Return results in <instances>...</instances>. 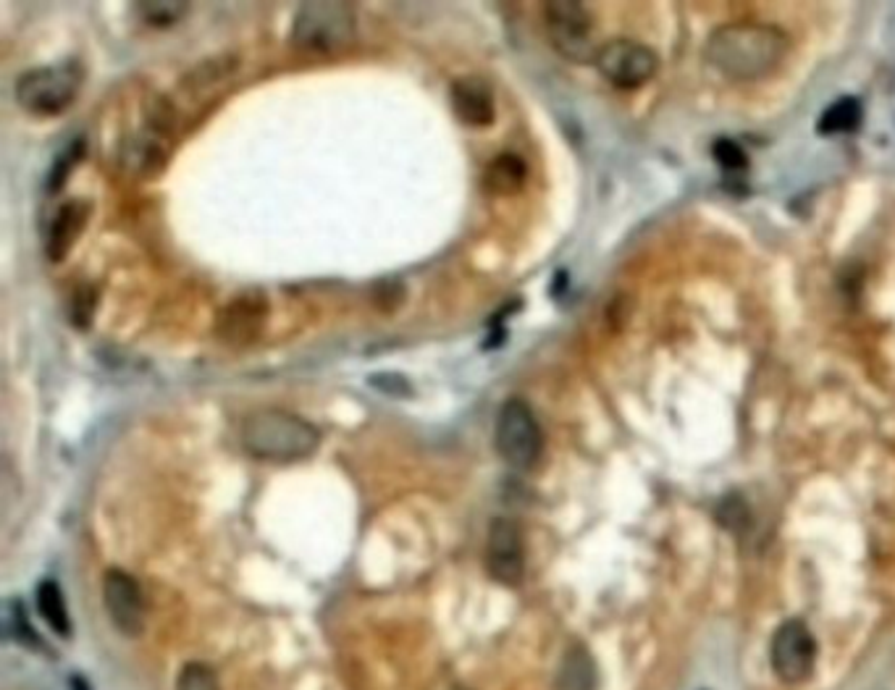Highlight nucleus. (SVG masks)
Segmentation results:
<instances>
[{
    "instance_id": "f03ea898",
    "label": "nucleus",
    "mask_w": 895,
    "mask_h": 690,
    "mask_svg": "<svg viewBox=\"0 0 895 690\" xmlns=\"http://www.w3.org/2000/svg\"><path fill=\"white\" fill-rule=\"evenodd\" d=\"M321 444V433L311 421L286 410H258L242 425V446L255 460L289 465L307 460Z\"/></svg>"
},
{
    "instance_id": "39448f33",
    "label": "nucleus",
    "mask_w": 895,
    "mask_h": 690,
    "mask_svg": "<svg viewBox=\"0 0 895 690\" xmlns=\"http://www.w3.org/2000/svg\"><path fill=\"white\" fill-rule=\"evenodd\" d=\"M494 446L499 457L515 470H531L539 462L541 450H544V433H541V425L525 400L512 396L499 407Z\"/></svg>"
},
{
    "instance_id": "b1692460",
    "label": "nucleus",
    "mask_w": 895,
    "mask_h": 690,
    "mask_svg": "<svg viewBox=\"0 0 895 690\" xmlns=\"http://www.w3.org/2000/svg\"><path fill=\"white\" fill-rule=\"evenodd\" d=\"M85 152V145L82 142H77L75 148H69L63 152L61 158H58V164L53 166V171H50V181H48V189L50 193H58V189H61L63 185H66V179H69V171H71V166L77 164L79 160V156H82Z\"/></svg>"
},
{
    "instance_id": "5701e85b",
    "label": "nucleus",
    "mask_w": 895,
    "mask_h": 690,
    "mask_svg": "<svg viewBox=\"0 0 895 690\" xmlns=\"http://www.w3.org/2000/svg\"><path fill=\"white\" fill-rule=\"evenodd\" d=\"M717 518H720V523L728 528V531L738 533L748 525V506L740 502V496H728L720 504V510H717Z\"/></svg>"
},
{
    "instance_id": "6e6552de",
    "label": "nucleus",
    "mask_w": 895,
    "mask_h": 690,
    "mask_svg": "<svg viewBox=\"0 0 895 690\" xmlns=\"http://www.w3.org/2000/svg\"><path fill=\"white\" fill-rule=\"evenodd\" d=\"M271 305L260 292H245L226 303L216 315V336L229 347H249L266 332Z\"/></svg>"
},
{
    "instance_id": "a211bd4d",
    "label": "nucleus",
    "mask_w": 895,
    "mask_h": 690,
    "mask_svg": "<svg viewBox=\"0 0 895 690\" xmlns=\"http://www.w3.org/2000/svg\"><path fill=\"white\" fill-rule=\"evenodd\" d=\"M38 609L42 614V620L48 622L50 630L56 635L69 638L71 635V620H69V609H66L63 591L58 589L56 580H42L38 585Z\"/></svg>"
},
{
    "instance_id": "393cba45",
    "label": "nucleus",
    "mask_w": 895,
    "mask_h": 690,
    "mask_svg": "<svg viewBox=\"0 0 895 690\" xmlns=\"http://www.w3.org/2000/svg\"><path fill=\"white\" fill-rule=\"evenodd\" d=\"M371 386L389 396H413V384L405 376H400V373H378V376H371Z\"/></svg>"
},
{
    "instance_id": "7ed1b4c3",
    "label": "nucleus",
    "mask_w": 895,
    "mask_h": 690,
    "mask_svg": "<svg viewBox=\"0 0 895 690\" xmlns=\"http://www.w3.org/2000/svg\"><path fill=\"white\" fill-rule=\"evenodd\" d=\"M357 34V13L350 3H303L295 24L292 42L307 53L334 56L347 50Z\"/></svg>"
},
{
    "instance_id": "f8f14e48",
    "label": "nucleus",
    "mask_w": 895,
    "mask_h": 690,
    "mask_svg": "<svg viewBox=\"0 0 895 690\" xmlns=\"http://www.w3.org/2000/svg\"><path fill=\"white\" fill-rule=\"evenodd\" d=\"M452 111L471 129H489L496 121L494 90L481 77H460L452 82Z\"/></svg>"
},
{
    "instance_id": "a878e982",
    "label": "nucleus",
    "mask_w": 895,
    "mask_h": 690,
    "mask_svg": "<svg viewBox=\"0 0 895 690\" xmlns=\"http://www.w3.org/2000/svg\"><path fill=\"white\" fill-rule=\"evenodd\" d=\"M402 297H405V286L397 284V282H386V284H381V289L376 295V307H381V310H386V313H392V310H397V307L402 305Z\"/></svg>"
},
{
    "instance_id": "2eb2a0df",
    "label": "nucleus",
    "mask_w": 895,
    "mask_h": 690,
    "mask_svg": "<svg viewBox=\"0 0 895 690\" xmlns=\"http://www.w3.org/2000/svg\"><path fill=\"white\" fill-rule=\"evenodd\" d=\"M528 181V166L525 160L515 156V152H499V156L491 160L483 171V187L489 189L491 195H518L520 189L525 187Z\"/></svg>"
},
{
    "instance_id": "4be33fe9",
    "label": "nucleus",
    "mask_w": 895,
    "mask_h": 690,
    "mask_svg": "<svg viewBox=\"0 0 895 690\" xmlns=\"http://www.w3.org/2000/svg\"><path fill=\"white\" fill-rule=\"evenodd\" d=\"M711 156H715L717 164H720L725 171H746L748 168V158L740 145L736 139H717L715 145H711Z\"/></svg>"
},
{
    "instance_id": "dca6fc26",
    "label": "nucleus",
    "mask_w": 895,
    "mask_h": 690,
    "mask_svg": "<svg viewBox=\"0 0 895 690\" xmlns=\"http://www.w3.org/2000/svg\"><path fill=\"white\" fill-rule=\"evenodd\" d=\"M557 690H597V664L583 645L576 643L564 651L557 672Z\"/></svg>"
},
{
    "instance_id": "20e7f679",
    "label": "nucleus",
    "mask_w": 895,
    "mask_h": 690,
    "mask_svg": "<svg viewBox=\"0 0 895 690\" xmlns=\"http://www.w3.org/2000/svg\"><path fill=\"white\" fill-rule=\"evenodd\" d=\"M82 79L79 63L40 66L17 79V102L32 116H58L77 100Z\"/></svg>"
},
{
    "instance_id": "bb28decb",
    "label": "nucleus",
    "mask_w": 895,
    "mask_h": 690,
    "mask_svg": "<svg viewBox=\"0 0 895 690\" xmlns=\"http://www.w3.org/2000/svg\"><path fill=\"white\" fill-rule=\"evenodd\" d=\"M71 688H75V690H90V686H87V680H82V678H71Z\"/></svg>"
},
{
    "instance_id": "f3484780",
    "label": "nucleus",
    "mask_w": 895,
    "mask_h": 690,
    "mask_svg": "<svg viewBox=\"0 0 895 690\" xmlns=\"http://www.w3.org/2000/svg\"><path fill=\"white\" fill-rule=\"evenodd\" d=\"M862 102L856 98H840L822 111L817 121L819 135H850L862 127Z\"/></svg>"
},
{
    "instance_id": "4468645a",
    "label": "nucleus",
    "mask_w": 895,
    "mask_h": 690,
    "mask_svg": "<svg viewBox=\"0 0 895 690\" xmlns=\"http://www.w3.org/2000/svg\"><path fill=\"white\" fill-rule=\"evenodd\" d=\"M121 160L124 168H129L139 179H156V176L164 174L168 164V148L164 139L153 135V131H148V135H135L127 142V148H124Z\"/></svg>"
},
{
    "instance_id": "aec40b11",
    "label": "nucleus",
    "mask_w": 895,
    "mask_h": 690,
    "mask_svg": "<svg viewBox=\"0 0 895 690\" xmlns=\"http://www.w3.org/2000/svg\"><path fill=\"white\" fill-rule=\"evenodd\" d=\"M176 690H222V682L208 664L189 662L181 667L179 678H176Z\"/></svg>"
},
{
    "instance_id": "f257e3e1",
    "label": "nucleus",
    "mask_w": 895,
    "mask_h": 690,
    "mask_svg": "<svg viewBox=\"0 0 895 690\" xmlns=\"http://www.w3.org/2000/svg\"><path fill=\"white\" fill-rule=\"evenodd\" d=\"M790 53V38L773 24H725L709 34L704 58L711 69L736 82L761 79Z\"/></svg>"
},
{
    "instance_id": "423d86ee",
    "label": "nucleus",
    "mask_w": 895,
    "mask_h": 690,
    "mask_svg": "<svg viewBox=\"0 0 895 690\" xmlns=\"http://www.w3.org/2000/svg\"><path fill=\"white\" fill-rule=\"evenodd\" d=\"M547 34L562 58L572 63H593L599 48L593 46V19L583 3L552 0L544 9Z\"/></svg>"
},
{
    "instance_id": "0eeeda50",
    "label": "nucleus",
    "mask_w": 895,
    "mask_h": 690,
    "mask_svg": "<svg viewBox=\"0 0 895 690\" xmlns=\"http://www.w3.org/2000/svg\"><path fill=\"white\" fill-rule=\"evenodd\" d=\"M593 66L610 85L620 87V90H636L657 75L659 58L643 42L610 40L599 48Z\"/></svg>"
},
{
    "instance_id": "9b49d317",
    "label": "nucleus",
    "mask_w": 895,
    "mask_h": 690,
    "mask_svg": "<svg viewBox=\"0 0 895 690\" xmlns=\"http://www.w3.org/2000/svg\"><path fill=\"white\" fill-rule=\"evenodd\" d=\"M486 570L502 585H518L525 575V546L523 531L515 520L496 518L489 525L486 539Z\"/></svg>"
},
{
    "instance_id": "6ab92c4d",
    "label": "nucleus",
    "mask_w": 895,
    "mask_h": 690,
    "mask_svg": "<svg viewBox=\"0 0 895 690\" xmlns=\"http://www.w3.org/2000/svg\"><path fill=\"white\" fill-rule=\"evenodd\" d=\"M135 6L139 17L158 29L176 24V21L189 11V3H185V0H150V3H135Z\"/></svg>"
},
{
    "instance_id": "ddd939ff",
    "label": "nucleus",
    "mask_w": 895,
    "mask_h": 690,
    "mask_svg": "<svg viewBox=\"0 0 895 690\" xmlns=\"http://www.w3.org/2000/svg\"><path fill=\"white\" fill-rule=\"evenodd\" d=\"M87 221H90V205L87 203L69 200L61 205L53 224H50L46 239V255L50 258V263H61L69 258V253L75 249L79 237H82V231L87 229Z\"/></svg>"
},
{
    "instance_id": "9d476101",
    "label": "nucleus",
    "mask_w": 895,
    "mask_h": 690,
    "mask_svg": "<svg viewBox=\"0 0 895 690\" xmlns=\"http://www.w3.org/2000/svg\"><path fill=\"white\" fill-rule=\"evenodd\" d=\"M102 604L121 635L139 638L145 633V597L137 578L127 570L111 568L102 575Z\"/></svg>"
},
{
    "instance_id": "1a4fd4ad",
    "label": "nucleus",
    "mask_w": 895,
    "mask_h": 690,
    "mask_svg": "<svg viewBox=\"0 0 895 690\" xmlns=\"http://www.w3.org/2000/svg\"><path fill=\"white\" fill-rule=\"evenodd\" d=\"M769 659H773V670L783 682H804L814 670V659H817V643L809 628L798 620H788L785 625L777 628L773 635V645H769Z\"/></svg>"
},
{
    "instance_id": "412c9836",
    "label": "nucleus",
    "mask_w": 895,
    "mask_h": 690,
    "mask_svg": "<svg viewBox=\"0 0 895 690\" xmlns=\"http://www.w3.org/2000/svg\"><path fill=\"white\" fill-rule=\"evenodd\" d=\"M95 310H98V289L92 286H79L71 299V323L77 328H90Z\"/></svg>"
}]
</instances>
